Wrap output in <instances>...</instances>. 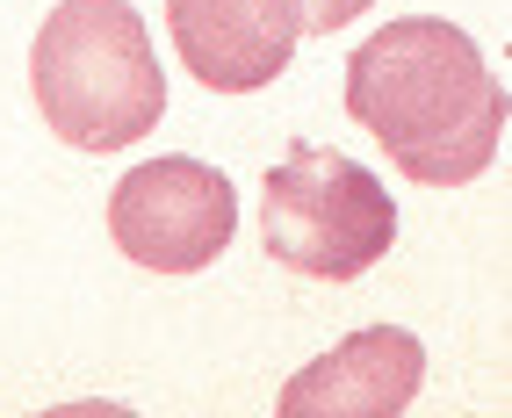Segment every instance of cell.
<instances>
[{
  "instance_id": "cell-1",
  "label": "cell",
  "mask_w": 512,
  "mask_h": 418,
  "mask_svg": "<svg viewBox=\"0 0 512 418\" xmlns=\"http://www.w3.org/2000/svg\"><path fill=\"white\" fill-rule=\"evenodd\" d=\"M505 87L455 22L404 15L383 22L347 58V116L397 159L419 188H462L498 159Z\"/></svg>"
},
{
  "instance_id": "cell-2",
  "label": "cell",
  "mask_w": 512,
  "mask_h": 418,
  "mask_svg": "<svg viewBox=\"0 0 512 418\" xmlns=\"http://www.w3.org/2000/svg\"><path fill=\"white\" fill-rule=\"evenodd\" d=\"M29 94L58 145L130 152L166 116V73L130 0H58L29 51Z\"/></svg>"
},
{
  "instance_id": "cell-3",
  "label": "cell",
  "mask_w": 512,
  "mask_h": 418,
  "mask_svg": "<svg viewBox=\"0 0 512 418\" xmlns=\"http://www.w3.org/2000/svg\"><path fill=\"white\" fill-rule=\"evenodd\" d=\"M260 246L289 274L354 282L397 246V202L361 159L289 145V159H275L260 181Z\"/></svg>"
},
{
  "instance_id": "cell-4",
  "label": "cell",
  "mask_w": 512,
  "mask_h": 418,
  "mask_svg": "<svg viewBox=\"0 0 512 418\" xmlns=\"http://www.w3.org/2000/svg\"><path fill=\"white\" fill-rule=\"evenodd\" d=\"M238 231L231 173L210 159H145L109 195V238L152 274H202Z\"/></svg>"
},
{
  "instance_id": "cell-5",
  "label": "cell",
  "mask_w": 512,
  "mask_h": 418,
  "mask_svg": "<svg viewBox=\"0 0 512 418\" xmlns=\"http://www.w3.org/2000/svg\"><path fill=\"white\" fill-rule=\"evenodd\" d=\"M166 37L181 65L217 94H253L296 58V0H166Z\"/></svg>"
},
{
  "instance_id": "cell-6",
  "label": "cell",
  "mask_w": 512,
  "mask_h": 418,
  "mask_svg": "<svg viewBox=\"0 0 512 418\" xmlns=\"http://www.w3.org/2000/svg\"><path fill=\"white\" fill-rule=\"evenodd\" d=\"M419 382H426V346L397 325H368L354 339H339L332 354H318L311 368H296L275 411L282 418H397L412 411Z\"/></svg>"
},
{
  "instance_id": "cell-7",
  "label": "cell",
  "mask_w": 512,
  "mask_h": 418,
  "mask_svg": "<svg viewBox=\"0 0 512 418\" xmlns=\"http://www.w3.org/2000/svg\"><path fill=\"white\" fill-rule=\"evenodd\" d=\"M375 8V0H296V29L303 37H332V29H347Z\"/></svg>"
}]
</instances>
